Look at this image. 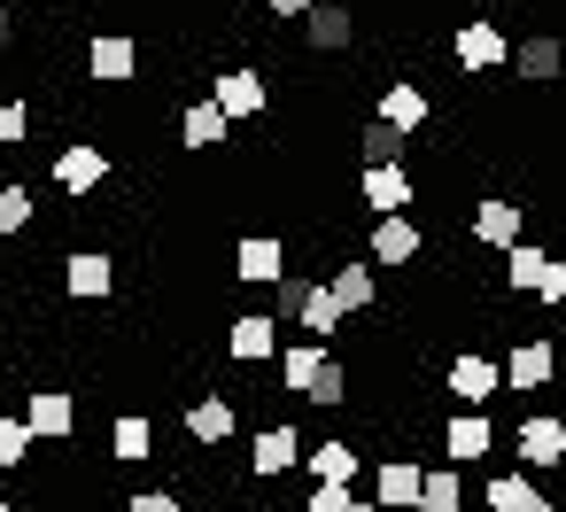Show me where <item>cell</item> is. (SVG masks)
<instances>
[{
    "instance_id": "6da1fadb",
    "label": "cell",
    "mask_w": 566,
    "mask_h": 512,
    "mask_svg": "<svg viewBox=\"0 0 566 512\" xmlns=\"http://www.w3.org/2000/svg\"><path fill=\"white\" fill-rule=\"evenodd\" d=\"M86 79L133 86V79H140V40H133V32H94V40H86Z\"/></svg>"
},
{
    "instance_id": "7a4b0ae2",
    "label": "cell",
    "mask_w": 566,
    "mask_h": 512,
    "mask_svg": "<svg viewBox=\"0 0 566 512\" xmlns=\"http://www.w3.org/2000/svg\"><path fill=\"white\" fill-rule=\"evenodd\" d=\"M473 241L481 249H512V241H527V202H512V195H489V202H473Z\"/></svg>"
},
{
    "instance_id": "3957f363",
    "label": "cell",
    "mask_w": 566,
    "mask_h": 512,
    "mask_svg": "<svg viewBox=\"0 0 566 512\" xmlns=\"http://www.w3.org/2000/svg\"><path fill=\"white\" fill-rule=\"evenodd\" d=\"M551 373H558V349H551V334H527V342H512V357H504V388H512V396H535V388H551Z\"/></svg>"
},
{
    "instance_id": "277c9868",
    "label": "cell",
    "mask_w": 566,
    "mask_h": 512,
    "mask_svg": "<svg viewBox=\"0 0 566 512\" xmlns=\"http://www.w3.org/2000/svg\"><path fill=\"white\" fill-rule=\"evenodd\" d=\"M512 450H520V466H566V419L558 411H527L520 419V435H512Z\"/></svg>"
},
{
    "instance_id": "5b68a950",
    "label": "cell",
    "mask_w": 566,
    "mask_h": 512,
    "mask_svg": "<svg viewBox=\"0 0 566 512\" xmlns=\"http://www.w3.org/2000/svg\"><path fill=\"white\" fill-rule=\"evenodd\" d=\"M450 55H458V71H504V63H512L504 32H496L489 17H465V24H458V40H450Z\"/></svg>"
},
{
    "instance_id": "8992f818",
    "label": "cell",
    "mask_w": 566,
    "mask_h": 512,
    "mask_svg": "<svg viewBox=\"0 0 566 512\" xmlns=\"http://www.w3.org/2000/svg\"><path fill=\"white\" fill-rule=\"evenodd\" d=\"M373 117H380V125H396V133L411 140V133H427L434 102H427V86H411V79H388V86H380V109H373Z\"/></svg>"
},
{
    "instance_id": "52a82bcc",
    "label": "cell",
    "mask_w": 566,
    "mask_h": 512,
    "mask_svg": "<svg viewBox=\"0 0 566 512\" xmlns=\"http://www.w3.org/2000/svg\"><path fill=\"white\" fill-rule=\"evenodd\" d=\"M450 396H458V404H489V396H504V365L481 357V349H458V357H450Z\"/></svg>"
},
{
    "instance_id": "ba28073f",
    "label": "cell",
    "mask_w": 566,
    "mask_h": 512,
    "mask_svg": "<svg viewBox=\"0 0 566 512\" xmlns=\"http://www.w3.org/2000/svg\"><path fill=\"white\" fill-rule=\"evenodd\" d=\"M249 466H256V481H280L287 466H303V435H295L287 419L256 427V442H249Z\"/></svg>"
},
{
    "instance_id": "9c48e42d",
    "label": "cell",
    "mask_w": 566,
    "mask_h": 512,
    "mask_svg": "<svg viewBox=\"0 0 566 512\" xmlns=\"http://www.w3.org/2000/svg\"><path fill=\"white\" fill-rule=\"evenodd\" d=\"M357 195L373 202V218H396V210H411V202H419L403 164H373V171H357Z\"/></svg>"
},
{
    "instance_id": "30bf717a",
    "label": "cell",
    "mask_w": 566,
    "mask_h": 512,
    "mask_svg": "<svg viewBox=\"0 0 566 512\" xmlns=\"http://www.w3.org/2000/svg\"><path fill=\"white\" fill-rule=\"evenodd\" d=\"M226 357L233 365H272L280 357V318H264V311L256 318H233L226 326Z\"/></svg>"
},
{
    "instance_id": "8fae6325",
    "label": "cell",
    "mask_w": 566,
    "mask_h": 512,
    "mask_svg": "<svg viewBox=\"0 0 566 512\" xmlns=\"http://www.w3.org/2000/svg\"><path fill=\"white\" fill-rule=\"evenodd\" d=\"M24 419H32V435H40V442L78 435V404H71V388H32V396H24Z\"/></svg>"
},
{
    "instance_id": "7c38bea8",
    "label": "cell",
    "mask_w": 566,
    "mask_h": 512,
    "mask_svg": "<svg viewBox=\"0 0 566 512\" xmlns=\"http://www.w3.org/2000/svg\"><path fill=\"white\" fill-rule=\"evenodd\" d=\"M419 489H427V466H411V458H380V473H373L380 512H419Z\"/></svg>"
},
{
    "instance_id": "4fadbf2b",
    "label": "cell",
    "mask_w": 566,
    "mask_h": 512,
    "mask_svg": "<svg viewBox=\"0 0 566 512\" xmlns=\"http://www.w3.org/2000/svg\"><path fill=\"white\" fill-rule=\"evenodd\" d=\"M558 71H566V48H558L551 32H527V40L512 48V79H520V86H551Z\"/></svg>"
},
{
    "instance_id": "5bb4252c",
    "label": "cell",
    "mask_w": 566,
    "mask_h": 512,
    "mask_svg": "<svg viewBox=\"0 0 566 512\" xmlns=\"http://www.w3.org/2000/svg\"><path fill=\"white\" fill-rule=\"evenodd\" d=\"M102 179H109V156H102L94 140H71V148L55 156V187H63V195H94Z\"/></svg>"
},
{
    "instance_id": "9a60e30c",
    "label": "cell",
    "mask_w": 566,
    "mask_h": 512,
    "mask_svg": "<svg viewBox=\"0 0 566 512\" xmlns=\"http://www.w3.org/2000/svg\"><path fill=\"white\" fill-rule=\"evenodd\" d=\"M233 272H241L249 288H272V280L287 272V241H280V233H249V241L233 249Z\"/></svg>"
},
{
    "instance_id": "2e32d148",
    "label": "cell",
    "mask_w": 566,
    "mask_h": 512,
    "mask_svg": "<svg viewBox=\"0 0 566 512\" xmlns=\"http://www.w3.org/2000/svg\"><path fill=\"white\" fill-rule=\"evenodd\" d=\"M210 102H218L226 117H264V102H272V86H264V71H226V79L210 86Z\"/></svg>"
},
{
    "instance_id": "e0dca14e",
    "label": "cell",
    "mask_w": 566,
    "mask_h": 512,
    "mask_svg": "<svg viewBox=\"0 0 566 512\" xmlns=\"http://www.w3.org/2000/svg\"><path fill=\"white\" fill-rule=\"evenodd\" d=\"M334 357H326V342H295V349H280L272 357V373H280V388H295L303 404H311V388H318V373H326Z\"/></svg>"
},
{
    "instance_id": "ac0fdd59",
    "label": "cell",
    "mask_w": 566,
    "mask_h": 512,
    "mask_svg": "<svg viewBox=\"0 0 566 512\" xmlns=\"http://www.w3.org/2000/svg\"><path fill=\"white\" fill-rule=\"evenodd\" d=\"M419 249H427V233H419L403 210H396V218H373V264H411Z\"/></svg>"
},
{
    "instance_id": "d6986e66",
    "label": "cell",
    "mask_w": 566,
    "mask_h": 512,
    "mask_svg": "<svg viewBox=\"0 0 566 512\" xmlns=\"http://www.w3.org/2000/svg\"><path fill=\"white\" fill-rule=\"evenodd\" d=\"M63 288H71V295H86V303H102V295L117 288V264H109L102 249H78V257L63 264Z\"/></svg>"
},
{
    "instance_id": "ffe728a7",
    "label": "cell",
    "mask_w": 566,
    "mask_h": 512,
    "mask_svg": "<svg viewBox=\"0 0 566 512\" xmlns=\"http://www.w3.org/2000/svg\"><path fill=\"white\" fill-rule=\"evenodd\" d=\"M179 427H187V442H202V450L226 442V435H233V396H195Z\"/></svg>"
},
{
    "instance_id": "44dd1931",
    "label": "cell",
    "mask_w": 566,
    "mask_h": 512,
    "mask_svg": "<svg viewBox=\"0 0 566 512\" xmlns=\"http://www.w3.org/2000/svg\"><path fill=\"white\" fill-rule=\"evenodd\" d=\"M489 442H496V427H489L481 411H458V419L442 427V450H450V466H473V458H489Z\"/></svg>"
},
{
    "instance_id": "7402d4cb",
    "label": "cell",
    "mask_w": 566,
    "mask_h": 512,
    "mask_svg": "<svg viewBox=\"0 0 566 512\" xmlns=\"http://www.w3.org/2000/svg\"><path fill=\"white\" fill-rule=\"evenodd\" d=\"M303 40H311V55H342V48L357 40V24H349V9H334V0H326V9L303 17Z\"/></svg>"
},
{
    "instance_id": "603a6c76",
    "label": "cell",
    "mask_w": 566,
    "mask_h": 512,
    "mask_svg": "<svg viewBox=\"0 0 566 512\" xmlns=\"http://www.w3.org/2000/svg\"><path fill=\"white\" fill-rule=\"evenodd\" d=\"M543 272H551V249H535V241H512V249H504V288H512V295H535Z\"/></svg>"
},
{
    "instance_id": "cb8c5ba5",
    "label": "cell",
    "mask_w": 566,
    "mask_h": 512,
    "mask_svg": "<svg viewBox=\"0 0 566 512\" xmlns=\"http://www.w3.org/2000/svg\"><path fill=\"white\" fill-rule=\"evenodd\" d=\"M326 288H334V303H342V311H373V303H380L373 264H334V280H326Z\"/></svg>"
},
{
    "instance_id": "d4e9b609",
    "label": "cell",
    "mask_w": 566,
    "mask_h": 512,
    "mask_svg": "<svg viewBox=\"0 0 566 512\" xmlns=\"http://www.w3.org/2000/svg\"><path fill=\"white\" fill-rule=\"evenodd\" d=\"M489 512H551V497H543L527 473H496V481H489Z\"/></svg>"
},
{
    "instance_id": "484cf974",
    "label": "cell",
    "mask_w": 566,
    "mask_h": 512,
    "mask_svg": "<svg viewBox=\"0 0 566 512\" xmlns=\"http://www.w3.org/2000/svg\"><path fill=\"white\" fill-rule=\"evenodd\" d=\"M109 458H125V466H140V458H156V427H148L140 411H125V419L109 427Z\"/></svg>"
},
{
    "instance_id": "4316f807",
    "label": "cell",
    "mask_w": 566,
    "mask_h": 512,
    "mask_svg": "<svg viewBox=\"0 0 566 512\" xmlns=\"http://www.w3.org/2000/svg\"><path fill=\"white\" fill-rule=\"evenodd\" d=\"M303 473H311V481H342V489H349V481H357V450H349V442H318V450H303Z\"/></svg>"
},
{
    "instance_id": "83f0119b",
    "label": "cell",
    "mask_w": 566,
    "mask_h": 512,
    "mask_svg": "<svg viewBox=\"0 0 566 512\" xmlns=\"http://www.w3.org/2000/svg\"><path fill=\"white\" fill-rule=\"evenodd\" d=\"M226 125H233V117H226L218 102H195V109L179 117V140H187V148H218V140H226Z\"/></svg>"
},
{
    "instance_id": "f1b7e54d",
    "label": "cell",
    "mask_w": 566,
    "mask_h": 512,
    "mask_svg": "<svg viewBox=\"0 0 566 512\" xmlns=\"http://www.w3.org/2000/svg\"><path fill=\"white\" fill-rule=\"evenodd\" d=\"M357 156H365V171H373V164H403V156H411V140H403L396 125H380V117H373V125L357 133Z\"/></svg>"
},
{
    "instance_id": "f546056e",
    "label": "cell",
    "mask_w": 566,
    "mask_h": 512,
    "mask_svg": "<svg viewBox=\"0 0 566 512\" xmlns=\"http://www.w3.org/2000/svg\"><path fill=\"white\" fill-rule=\"evenodd\" d=\"M342 318H349V311H342V303H334V288H326V280H318V288H311V303H303V318H295V326H311V342H334V334H342Z\"/></svg>"
},
{
    "instance_id": "4dcf8cb0",
    "label": "cell",
    "mask_w": 566,
    "mask_h": 512,
    "mask_svg": "<svg viewBox=\"0 0 566 512\" xmlns=\"http://www.w3.org/2000/svg\"><path fill=\"white\" fill-rule=\"evenodd\" d=\"M311 288H318V280L280 272V280H272V318H287V326H295V318H303V303H311Z\"/></svg>"
},
{
    "instance_id": "1f68e13d",
    "label": "cell",
    "mask_w": 566,
    "mask_h": 512,
    "mask_svg": "<svg viewBox=\"0 0 566 512\" xmlns=\"http://www.w3.org/2000/svg\"><path fill=\"white\" fill-rule=\"evenodd\" d=\"M32 442H40V435H32V419L0 411V466H24V458H32Z\"/></svg>"
},
{
    "instance_id": "d6a6232c",
    "label": "cell",
    "mask_w": 566,
    "mask_h": 512,
    "mask_svg": "<svg viewBox=\"0 0 566 512\" xmlns=\"http://www.w3.org/2000/svg\"><path fill=\"white\" fill-rule=\"evenodd\" d=\"M419 512H458V466H434V473H427Z\"/></svg>"
},
{
    "instance_id": "836d02e7",
    "label": "cell",
    "mask_w": 566,
    "mask_h": 512,
    "mask_svg": "<svg viewBox=\"0 0 566 512\" xmlns=\"http://www.w3.org/2000/svg\"><path fill=\"white\" fill-rule=\"evenodd\" d=\"M32 226V195L24 187H0V233H24Z\"/></svg>"
},
{
    "instance_id": "e575fe53",
    "label": "cell",
    "mask_w": 566,
    "mask_h": 512,
    "mask_svg": "<svg viewBox=\"0 0 566 512\" xmlns=\"http://www.w3.org/2000/svg\"><path fill=\"white\" fill-rule=\"evenodd\" d=\"M535 303H543V311H566V257H551V272H543Z\"/></svg>"
},
{
    "instance_id": "d590c367",
    "label": "cell",
    "mask_w": 566,
    "mask_h": 512,
    "mask_svg": "<svg viewBox=\"0 0 566 512\" xmlns=\"http://www.w3.org/2000/svg\"><path fill=\"white\" fill-rule=\"evenodd\" d=\"M342 396H349V373H342V365H326V373H318V388H311V404H326V411H334Z\"/></svg>"
},
{
    "instance_id": "8d00e7d4",
    "label": "cell",
    "mask_w": 566,
    "mask_h": 512,
    "mask_svg": "<svg viewBox=\"0 0 566 512\" xmlns=\"http://www.w3.org/2000/svg\"><path fill=\"white\" fill-rule=\"evenodd\" d=\"M349 504H357V497H349V489H342V481H318V489H311V504H303V512H349Z\"/></svg>"
},
{
    "instance_id": "74e56055",
    "label": "cell",
    "mask_w": 566,
    "mask_h": 512,
    "mask_svg": "<svg viewBox=\"0 0 566 512\" xmlns=\"http://www.w3.org/2000/svg\"><path fill=\"white\" fill-rule=\"evenodd\" d=\"M24 125H32V109H24V102H0V148H17V140H24Z\"/></svg>"
},
{
    "instance_id": "f35d334b",
    "label": "cell",
    "mask_w": 566,
    "mask_h": 512,
    "mask_svg": "<svg viewBox=\"0 0 566 512\" xmlns=\"http://www.w3.org/2000/svg\"><path fill=\"white\" fill-rule=\"evenodd\" d=\"M125 512H187V504H179V489H140Z\"/></svg>"
},
{
    "instance_id": "ab89813d",
    "label": "cell",
    "mask_w": 566,
    "mask_h": 512,
    "mask_svg": "<svg viewBox=\"0 0 566 512\" xmlns=\"http://www.w3.org/2000/svg\"><path fill=\"white\" fill-rule=\"evenodd\" d=\"M17 32H24V24H17V9H9V0H0V55L17 48Z\"/></svg>"
},
{
    "instance_id": "60d3db41",
    "label": "cell",
    "mask_w": 566,
    "mask_h": 512,
    "mask_svg": "<svg viewBox=\"0 0 566 512\" xmlns=\"http://www.w3.org/2000/svg\"><path fill=\"white\" fill-rule=\"evenodd\" d=\"M318 0H264V17H311Z\"/></svg>"
},
{
    "instance_id": "b9f144b4",
    "label": "cell",
    "mask_w": 566,
    "mask_h": 512,
    "mask_svg": "<svg viewBox=\"0 0 566 512\" xmlns=\"http://www.w3.org/2000/svg\"><path fill=\"white\" fill-rule=\"evenodd\" d=\"M0 512H17V504H9V497H0Z\"/></svg>"
}]
</instances>
